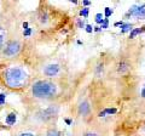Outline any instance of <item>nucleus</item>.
I'll use <instances>...</instances> for the list:
<instances>
[{
    "label": "nucleus",
    "instance_id": "obj_4",
    "mask_svg": "<svg viewBox=\"0 0 145 136\" xmlns=\"http://www.w3.org/2000/svg\"><path fill=\"white\" fill-rule=\"evenodd\" d=\"M58 113V107L57 106H50L47 108H45V110H41L39 113H38V118L41 121H48L53 119L54 117L57 116Z\"/></svg>",
    "mask_w": 145,
    "mask_h": 136
},
{
    "label": "nucleus",
    "instance_id": "obj_24",
    "mask_svg": "<svg viewBox=\"0 0 145 136\" xmlns=\"http://www.w3.org/2000/svg\"><path fill=\"white\" fill-rule=\"evenodd\" d=\"M84 136H98L97 134H94V133H86Z\"/></svg>",
    "mask_w": 145,
    "mask_h": 136
},
{
    "label": "nucleus",
    "instance_id": "obj_2",
    "mask_svg": "<svg viewBox=\"0 0 145 136\" xmlns=\"http://www.w3.org/2000/svg\"><path fill=\"white\" fill-rule=\"evenodd\" d=\"M31 94L36 98H51L57 94V86L50 80H38L31 86Z\"/></svg>",
    "mask_w": 145,
    "mask_h": 136
},
{
    "label": "nucleus",
    "instance_id": "obj_29",
    "mask_svg": "<svg viewBox=\"0 0 145 136\" xmlns=\"http://www.w3.org/2000/svg\"><path fill=\"white\" fill-rule=\"evenodd\" d=\"M65 123H67V124H71V121H70L69 119H65Z\"/></svg>",
    "mask_w": 145,
    "mask_h": 136
},
{
    "label": "nucleus",
    "instance_id": "obj_20",
    "mask_svg": "<svg viewBox=\"0 0 145 136\" xmlns=\"http://www.w3.org/2000/svg\"><path fill=\"white\" fill-rule=\"evenodd\" d=\"M85 29H86L87 33H92V32H93V27L91 24H87V26H85Z\"/></svg>",
    "mask_w": 145,
    "mask_h": 136
},
{
    "label": "nucleus",
    "instance_id": "obj_12",
    "mask_svg": "<svg viewBox=\"0 0 145 136\" xmlns=\"http://www.w3.org/2000/svg\"><path fill=\"white\" fill-rule=\"evenodd\" d=\"M143 32H145V26L142 27V28H135V29H133L132 32H131V34H129V38H131V39H133V38L137 37L138 34L143 33Z\"/></svg>",
    "mask_w": 145,
    "mask_h": 136
},
{
    "label": "nucleus",
    "instance_id": "obj_21",
    "mask_svg": "<svg viewBox=\"0 0 145 136\" xmlns=\"http://www.w3.org/2000/svg\"><path fill=\"white\" fill-rule=\"evenodd\" d=\"M30 34H31V29L30 28H27V29L23 30V35H24V37H29Z\"/></svg>",
    "mask_w": 145,
    "mask_h": 136
},
{
    "label": "nucleus",
    "instance_id": "obj_26",
    "mask_svg": "<svg viewBox=\"0 0 145 136\" xmlns=\"http://www.w3.org/2000/svg\"><path fill=\"white\" fill-rule=\"evenodd\" d=\"M122 24H123V22L121 21V22H116V23H115L114 26H115V27H119V26H122Z\"/></svg>",
    "mask_w": 145,
    "mask_h": 136
},
{
    "label": "nucleus",
    "instance_id": "obj_30",
    "mask_svg": "<svg viewBox=\"0 0 145 136\" xmlns=\"http://www.w3.org/2000/svg\"><path fill=\"white\" fill-rule=\"evenodd\" d=\"M144 88H145V84H144Z\"/></svg>",
    "mask_w": 145,
    "mask_h": 136
},
{
    "label": "nucleus",
    "instance_id": "obj_22",
    "mask_svg": "<svg viewBox=\"0 0 145 136\" xmlns=\"http://www.w3.org/2000/svg\"><path fill=\"white\" fill-rule=\"evenodd\" d=\"M78 27H79V28H85V23H84V21L79 20V21H78Z\"/></svg>",
    "mask_w": 145,
    "mask_h": 136
},
{
    "label": "nucleus",
    "instance_id": "obj_5",
    "mask_svg": "<svg viewBox=\"0 0 145 136\" xmlns=\"http://www.w3.org/2000/svg\"><path fill=\"white\" fill-rule=\"evenodd\" d=\"M127 15L134 16L138 20H145V4L142 6H138V5L132 6L128 10V12H127Z\"/></svg>",
    "mask_w": 145,
    "mask_h": 136
},
{
    "label": "nucleus",
    "instance_id": "obj_16",
    "mask_svg": "<svg viewBox=\"0 0 145 136\" xmlns=\"http://www.w3.org/2000/svg\"><path fill=\"white\" fill-rule=\"evenodd\" d=\"M111 15H112V10H111V9L110 7H105V10H104V16L108 18V17H110Z\"/></svg>",
    "mask_w": 145,
    "mask_h": 136
},
{
    "label": "nucleus",
    "instance_id": "obj_17",
    "mask_svg": "<svg viewBox=\"0 0 145 136\" xmlns=\"http://www.w3.org/2000/svg\"><path fill=\"white\" fill-rule=\"evenodd\" d=\"M103 21H104V18H103V15H102V13H97V15H96V22H97V23H103Z\"/></svg>",
    "mask_w": 145,
    "mask_h": 136
},
{
    "label": "nucleus",
    "instance_id": "obj_3",
    "mask_svg": "<svg viewBox=\"0 0 145 136\" xmlns=\"http://www.w3.org/2000/svg\"><path fill=\"white\" fill-rule=\"evenodd\" d=\"M1 51H3V55L7 58L15 57L21 51V43L18 40H10V42L5 43Z\"/></svg>",
    "mask_w": 145,
    "mask_h": 136
},
{
    "label": "nucleus",
    "instance_id": "obj_28",
    "mask_svg": "<svg viewBox=\"0 0 145 136\" xmlns=\"http://www.w3.org/2000/svg\"><path fill=\"white\" fill-rule=\"evenodd\" d=\"M142 96L145 98V88H143V90H142Z\"/></svg>",
    "mask_w": 145,
    "mask_h": 136
},
{
    "label": "nucleus",
    "instance_id": "obj_10",
    "mask_svg": "<svg viewBox=\"0 0 145 136\" xmlns=\"http://www.w3.org/2000/svg\"><path fill=\"white\" fill-rule=\"evenodd\" d=\"M16 120H17V116H16V113H10V114H7L6 119H5L6 124H7V125H10V126H11V125H15Z\"/></svg>",
    "mask_w": 145,
    "mask_h": 136
},
{
    "label": "nucleus",
    "instance_id": "obj_23",
    "mask_svg": "<svg viewBox=\"0 0 145 136\" xmlns=\"http://www.w3.org/2000/svg\"><path fill=\"white\" fill-rule=\"evenodd\" d=\"M18 136H36V135L31 134V133H22L21 135H18Z\"/></svg>",
    "mask_w": 145,
    "mask_h": 136
},
{
    "label": "nucleus",
    "instance_id": "obj_11",
    "mask_svg": "<svg viewBox=\"0 0 145 136\" xmlns=\"http://www.w3.org/2000/svg\"><path fill=\"white\" fill-rule=\"evenodd\" d=\"M116 113V108H105V110H103L102 112H99L98 117H106V116H111V114H115Z\"/></svg>",
    "mask_w": 145,
    "mask_h": 136
},
{
    "label": "nucleus",
    "instance_id": "obj_13",
    "mask_svg": "<svg viewBox=\"0 0 145 136\" xmlns=\"http://www.w3.org/2000/svg\"><path fill=\"white\" fill-rule=\"evenodd\" d=\"M46 136H62V134H61V131H58L57 129H50V130H47Z\"/></svg>",
    "mask_w": 145,
    "mask_h": 136
},
{
    "label": "nucleus",
    "instance_id": "obj_1",
    "mask_svg": "<svg viewBox=\"0 0 145 136\" xmlns=\"http://www.w3.org/2000/svg\"><path fill=\"white\" fill-rule=\"evenodd\" d=\"M29 75L22 67L11 66L3 72V81L8 89L21 90L28 84Z\"/></svg>",
    "mask_w": 145,
    "mask_h": 136
},
{
    "label": "nucleus",
    "instance_id": "obj_19",
    "mask_svg": "<svg viewBox=\"0 0 145 136\" xmlns=\"http://www.w3.org/2000/svg\"><path fill=\"white\" fill-rule=\"evenodd\" d=\"M5 98H6L5 94H0V105H4V103H5Z\"/></svg>",
    "mask_w": 145,
    "mask_h": 136
},
{
    "label": "nucleus",
    "instance_id": "obj_8",
    "mask_svg": "<svg viewBox=\"0 0 145 136\" xmlns=\"http://www.w3.org/2000/svg\"><path fill=\"white\" fill-rule=\"evenodd\" d=\"M128 69H129V65H128V62H127V61H121L119 63V66H117V72L121 73V74L126 73Z\"/></svg>",
    "mask_w": 145,
    "mask_h": 136
},
{
    "label": "nucleus",
    "instance_id": "obj_25",
    "mask_svg": "<svg viewBox=\"0 0 145 136\" xmlns=\"http://www.w3.org/2000/svg\"><path fill=\"white\" fill-rule=\"evenodd\" d=\"M82 4H84L85 6H88V5H91V1H87V0H84Z\"/></svg>",
    "mask_w": 145,
    "mask_h": 136
},
{
    "label": "nucleus",
    "instance_id": "obj_9",
    "mask_svg": "<svg viewBox=\"0 0 145 136\" xmlns=\"http://www.w3.org/2000/svg\"><path fill=\"white\" fill-rule=\"evenodd\" d=\"M5 42H6V30L0 26V51L3 50L4 45H5Z\"/></svg>",
    "mask_w": 145,
    "mask_h": 136
},
{
    "label": "nucleus",
    "instance_id": "obj_7",
    "mask_svg": "<svg viewBox=\"0 0 145 136\" xmlns=\"http://www.w3.org/2000/svg\"><path fill=\"white\" fill-rule=\"evenodd\" d=\"M89 113V103L87 101H84L79 106V114L80 116H86Z\"/></svg>",
    "mask_w": 145,
    "mask_h": 136
},
{
    "label": "nucleus",
    "instance_id": "obj_14",
    "mask_svg": "<svg viewBox=\"0 0 145 136\" xmlns=\"http://www.w3.org/2000/svg\"><path fill=\"white\" fill-rule=\"evenodd\" d=\"M121 33H126V32H128V30H132V24L131 23H123L121 26Z\"/></svg>",
    "mask_w": 145,
    "mask_h": 136
},
{
    "label": "nucleus",
    "instance_id": "obj_6",
    "mask_svg": "<svg viewBox=\"0 0 145 136\" xmlns=\"http://www.w3.org/2000/svg\"><path fill=\"white\" fill-rule=\"evenodd\" d=\"M61 72V67L59 65H56V63H53V65H48L45 67L44 69V74L46 77H50V78H53V77H57L59 74Z\"/></svg>",
    "mask_w": 145,
    "mask_h": 136
},
{
    "label": "nucleus",
    "instance_id": "obj_15",
    "mask_svg": "<svg viewBox=\"0 0 145 136\" xmlns=\"http://www.w3.org/2000/svg\"><path fill=\"white\" fill-rule=\"evenodd\" d=\"M88 11H89V9L88 7H85V9H82V10L80 11V15L84 16L85 18H86V17H88Z\"/></svg>",
    "mask_w": 145,
    "mask_h": 136
},
{
    "label": "nucleus",
    "instance_id": "obj_27",
    "mask_svg": "<svg viewBox=\"0 0 145 136\" xmlns=\"http://www.w3.org/2000/svg\"><path fill=\"white\" fill-rule=\"evenodd\" d=\"M93 30H94V32H101L102 29H101V27H96V28H94Z\"/></svg>",
    "mask_w": 145,
    "mask_h": 136
},
{
    "label": "nucleus",
    "instance_id": "obj_18",
    "mask_svg": "<svg viewBox=\"0 0 145 136\" xmlns=\"http://www.w3.org/2000/svg\"><path fill=\"white\" fill-rule=\"evenodd\" d=\"M108 26H109V20H108V18H104L103 23H102V26H101V29H102V28H103V29L108 28Z\"/></svg>",
    "mask_w": 145,
    "mask_h": 136
}]
</instances>
